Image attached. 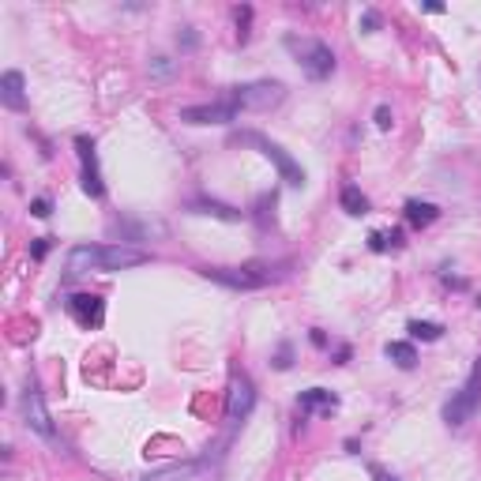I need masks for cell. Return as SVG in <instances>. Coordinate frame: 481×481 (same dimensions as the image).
Returning <instances> with one entry per match:
<instances>
[{"instance_id": "obj_9", "label": "cell", "mask_w": 481, "mask_h": 481, "mask_svg": "<svg viewBox=\"0 0 481 481\" xmlns=\"http://www.w3.org/2000/svg\"><path fill=\"white\" fill-rule=\"evenodd\" d=\"M23 417H27V425L38 432V436L53 440V417H50V406H45L38 383H27V391H23Z\"/></svg>"}, {"instance_id": "obj_17", "label": "cell", "mask_w": 481, "mask_h": 481, "mask_svg": "<svg viewBox=\"0 0 481 481\" xmlns=\"http://www.w3.org/2000/svg\"><path fill=\"white\" fill-rule=\"evenodd\" d=\"M339 203H342V211L346 214H369V199H365V192H361L357 185H346L342 192H339Z\"/></svg>"}, {"instance_id": "obj_15", "label": "cell", "mask_w": 481, "mask_h": 481, "mask_svg": "<svg viewBox=\"0 0 481 481\" xmlns=\"http://www.w3.org/2000/svg\"><path fill=\"white\" fill-rule=\"evenodd\" d=\"M440 219V207L436 203H421V199H406V222L414 226V230H425Z\"/></svg>"}, {"instance_id": "obj_19", "label": "cell", "mask_w": 481, "mask_h": 481, "mask_svg": "<svg viewBox=\"0 0 481 481\" xmlns=\"http://www.w3.org/2000/svg\"><path fill=\"white\" fill-rule=\"evenodd\" d=\"M274 203H279L274 192H263V196L256 199V226L260 230H271L274 226Z\"/></svg>"}, {"instance_id": "obj_14", "label": "cell", "mask_w": 481, "mask_h": 481, "mask_svg": "<svg viewBox=\"0 0 481 481\" xmlns=\"http://www.w3.org/2000/svg\"><path fill=\"white\" fill-rule=\"evenodd\" d=\"M335 406H339V399H335L328 388H308V391H301V399H297V410H301V414H308V410L331 414Z\"/></svg>"}, {"instance_id": "obj_10", "label": "cell", "mask_w": 481, "mask_h": 481, "mask_svg": "<svg viewBox=\"0 0 481 481\" xmlns=\"http://www.w3.org/2000/svg\"><path fill=\"white\" fill-rule=\"evenodd\" d=\"M76 151H79V162H83V192L91 199H102L105 196V185H102V173H98V154H94V143L87 136H76Z\"/></svg>"}, {"instance_id": "obj_26", "label": "cell", "mask_w": 481, "mask_h": 481, "mask_svg": "<svg viewBox=\"0 0 481 481\" xmlns=\"http://www.w3.org/2000/svg\"><path fill=\"white\" fill-rule=\"evenodd\" d=\"M369 248H372V252H388V248H391L388 233H380V230H376V233H369Z\"/></svg>"}, {"instance_id": "obj_8", "label": "cell", "mask_w": 481, "mask_h": 481, "mask_svg": "<svg viewBox=\"0 0 481 481\" xmlns=\"http://www.w3.org/2000/svg\"><path fill=\"white\" fill-rule=\"evenodd\" d=\"M240 113V105L233 98H222V102H207V105H188L180 110V120L185 124H233Z\"/></svg>"}, {"instance_id": "obj_32", "label": "cell", "mask_w": 481, "mask_h": 481, "mask_svg": "<svg viewBox=\"0 0 481 481\" xmlns=\"http://www.w3.org/2000/svg\"><path fill=\"white\" fill-rule=\"evenodd\" d=\"M477 308H481V301H477Z\"/></svg>"}, {"instance_id": "obj_4", "label": "cell", "mask_w": 481, "mask_h": 481, "mask_svg": "<svg viewBox=\"0 0 481 481\" xmlns=\"http://www.w3.org/2000/svg\"><path fill=\"white\" fill-rule=\"evenodd\" d=\"M477 406H481V357L470 369V376L463 380V388L444 402V421H448V425H466V421L477 414Z\"/></svg>"}, {"instance_id": "obj_18", "label": "cell", "mask_w": 481, "mask_h": 481, "mask_svg": "<svg viewBox=\"0 0 481 481\" xmlns=\"http://www.w3.org/2000/svg\"><path fill=\"white\" fill-rule=\"evenodd\" d=\"M383 354H388L399 369H414V365H417V350H414V342H388V350H383Z\"/></svg>"}, {"instance_id": "obj_12", "label": "cell", "mask_w": 481, "mask_h": 481, "mask_svg": "<svg viewBox=\"0 0 481 481\" xmlns=\"http://www.w3.org/2000/svg\"><path fill=\"white\" fill-rule=\"evenodd\" d=\"M0 102L8 105V110H16V113H23L27 110V83H23V71H4L0 76Z\"/></svg>"}, {"instance_id": "obj_1", "label": "cell", "mask_w": 481, "mask_h": 481, "mask_svg": "<svg viewBox=\"0 0 481 481\" xmlns=\"http://www.w3.org/2000/svg\"><path fill=\"white\" fill-rule=\"evenodd\" d=\"M151 252L132 245H76L68 252V274H91V271H128L147 263Z\"/></svg>"}, {"instance_id": "obj_23", "label": "cell", "mask_w": 481, "mask_h": 481, "mask_svg": "<svg viewBox=\"0 0 481 481\" xmlns=\"http://www.w3.org/2000/svg\"><path fill=\"white\" fill-rule=\"evenodd\" d=\"M177 45H180L185 53L196 50V45H199V34H196V27H180V30H177Z\"/></svg>"}, {"instance_id": "obj_27", "label": "cell", "mask_w": 481, "mask_h": 481, "mask_svg": "<svg viewBox=\"0 0 481 481\" xmlns=\"http://www.w3.org/2000/svg\"><path fill=\"white\" fill-rule=\"evenodd\" d=\"M395 124V117H391V110H388V105H376V128L380 132H388Z\"/></svg>"}, {"instance_id": "obj_29", "label": "cell", "mask_w": 481, "mask_h": 481, "mask_svg": "<svg viewBox=\"0 0 481 481\" xmlns=\"http://www.w3.org/2000/svg\"><path fill=\"white\" fill-rule=\"evenodd\" d=\"M45 252H50V237H38V240L30 245V256H34V260H42Z\"/></svg>"}, {"instance_id": "obj_31", "label": "cell", "mask_w": 481, "mask_h": 481, "mask_svg": "<svg viewBox=\"0 0 481 481\" xmlns=\"http://www.w3.org/2000/svg\"><path fill=\"white\" fill-rule=\"evenodd\" d=\"M312 346H320V350H323V346H328V335H323V331H312Z\"/></svg>"}, {"instance_id": "obj_21", "label": "cell", "mask_w": 481, "mask_h": 481, "mask_svg": "<svg viewBox=\"0 0 481 481\" xmlns=\"http://www.w3.org/2000/svg\"><path fill=\"white\" fill-rule=\"evenodd\" d=\"M147 71H151V79L166 83V79H173V76H177V60H170V57H151Z\"/></svg>"}, {"instance_id": "obj_25", "label": "cell", "mask_w": 481, "mask_h": 481, "mask_svg": "<svg viewBox=\"0 0 481 481\" xmlns=\"http://www.w3.org/2000/svg\"><path fill=\"white\" fill-rule=\"evenodd\" d=\"M290 365H294V350H290V342H282V346H279V354H274V369H282V372H286Z\"/></svg>"}, {"instance_id": "obj_3", "label": "cell", "mask_w": 481, "mask_h": 481, "mask_svg": "<svg viewBox=\"0 0 481 481\" xmlns=\"http://www.w3.org/2000/svg\"><path fill=\"white\" fill-rule=\"evenodd\" d=\"M230 143H233V147H260V154H267V158L279 166V173H282V180H286L290 188H301V185H305V170H301L294 154H286L274 139L260 136V132H233Z\"/></svg>"}, {"instance_id": "obj_28", "label": "cell", "mask_w": 481, "mask_h": 481, "mask_svg": "<svg viewBox=\"0 0 481 481\" xmlns=\"http://www.w3.org/2000/svg\"><path fill=\"white\" fill-rule=\"evenodd\" d=\"M380 27V16H376V11H361V30H365V34H372V30H376Z\"/></svg>"}, {"instance_id": "obj_16", "label": "cell", "mask_w": 481, "mask_h": 481, "mask_svg": "<svg viewBox=\"0 0 481 481\" xmlns=\"http://www.w3.org/2000/svg\"><path fill=\"white\" fill-rule=\"evenodd\" d=\"M188 211H196V214H214V219H226V222H237V219H240L237 207H230V203H219V199H192Z\"/></svg>"}, {"instance_id": "obj_11", "label": "cell", "mask_w": 481, "mask_h": 481, "mask_svg": "<svg viewBox=\"0 0 481 481\" xmlns=\"http://www.w3.org/2000/svg\"><path fill=\"white\" fill-rule=\"evenodd\" d=\"M68 312H71V320H76L79 328H102L105 301L98 294H76V297H68Z\"/></svg>"}, {"instance_id": "obj_7", "label": "cell", "mask_w": 481, "mask_h": 481, "mask_svg": "<svg viewBox=\"0 0 481 481\" xmlns=\"http://www.w3.org/2000/svg\"><path fill=\"white\" fill-rule=\"evenodd\" d=\"M252 406H256V383H252L245 372H233L230 376V395H226V417L233 421V425H240Z\"/></svg>"}, {"instance_id": "obj_13", "label": "cell", "mask_w": 481, "mask_h": 481, "mask_svg": "<svg viewBox=\"0 0 481 481\" xmlns=\"http://www.w3.org/2000/svg\"><path fill=\"white\" fill-rule=\"evenodd\" d=\"M203 474V463H173V466H162L154 474H143L136 481H192Z\"/></svg>"}, {"instance_id": "obj_5", "label": "cell", "mask_w": 481, "mask_h": 481, "mask_svg": "<svg viewBox=\"0 0 481 481\" xmlns=\"http://www.w3.org/2000/svg\"><path fill=\"white\" fill-rule=\"evenodd\" d=\"M230 98L240 105V110H274V105L286 102V83L279 79H256V83H240V87H230Z\"/></svg>"}, {"instance_id": "obj_30", "label": "cell", "mask_w": 481, "mask_h": 481, "mask_svg": "<svg viewBox=\"0 0 481 481\" xmlns=\"http://www.w3.org/2000/svg\"><path fill=\"white\" fill-rule=\"evenodd\" d=\"M372 477H376V481H399V477H395V474H388V470H380V466H372Z\"/></svg>"}, {"instance_id": "obj_20", "label": "cell", "mask_w": 481, "mask_h": 481, "mask_svg": "<svg viewBox=\"0 0 481 481\" xmlns=\"http://www.w3.org/2000/svg\"><path fill=\"white\" fill-rule=\"evenodd\" d=\"M406 331H410V339H421V342H436L444 328L440 323H432V320H410L406 323Z\"/></svg>"}, {"instance_id": "obj_6", "label": "cell", "mask_w": 481, "mask_h": 481, "mask_svg": "<svg viewBox=\"0 0 481 481\" xmlns=\"http://www.w3.org/2000/svg\"><path fill=\"white\" fill-rule=\"evenodd\" d=\"M203 279L230 286V290H263L271 282V271L263 263H245V267H199Z\"/></svg>"}, {"instance_id": "obj_22", "label": "cell", "mask_w": 481, "mask_h": 481, "mask_svg": "<svg viewBox=\"0 0 481 481\" xmlns=\"http://www.w3.org/2000/svg\"><path fill=\"white\" fill-rule=\"evenodd\" d=\"M233 19H237V42L245 45V42H248V23H252V8H248V4H240V8L233 11Z\"/></svg>"}, {"instance_id": "obj_2", "label": "cell", "mask_w": 481, "mask_h": 481, "mask_svg": "<svg viewBox=\"0 0 481 481\" xmlns=\"http://www.w3.org/2000/svg\"><path fill=\"white\" fill-rule=\"evenodd\" d=\"M282 45L294 53V60L301 64V71H305L308 79H328L335 71V53L328 42L320 38H301V34H286Z\"/></svg>"}, {"instance_id": "obj_24", "label": "cell", "mask_w": 481, "mask_h": 481, "mask_svg": "<svg viewBox=\"0 0 481 481\" xmlns=\"http://www.w3.org/2000/svg\"><path fill=\"white\" fill-rule=\"evenodd\" d=\"M30 214H34V219H50V214H53V199L50 196H38V199L30 203Z\"/></svg>"}]
</instances>
